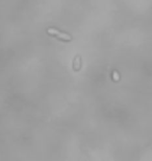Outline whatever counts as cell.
Wrapping results in <instances>:
<instances>
[{
    "label": "cell",
    "mask_w": 152,
    "mask_h": 161,
    "mask_svg": "<svg viewBox=\"0 0 152 161\" xmlns=\"http://www.w3.org/2000/svg\"><path fill=\"white\" fill-rule=\"evenodd\" d=\"M48 32L50 33V36H54V37H56L58 39L63 40V41H71L72 40V37L70 35H68V33H65V32H62V31H58L55 28H49Z\"/></svg>",
    "instance_id": "1"
}]
</instances>
